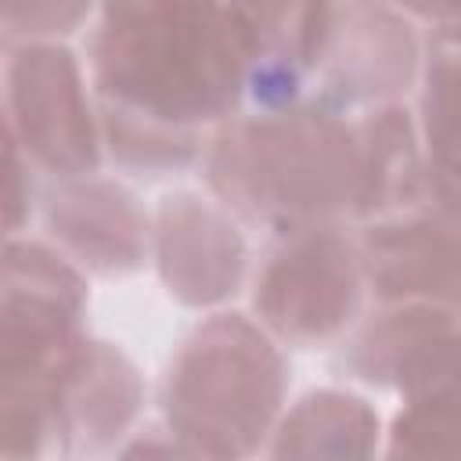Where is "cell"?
<instances>
[{
  "instance_id": "1",
  "label": "cell",
  "mask_w": 461,
  "mask_h": 461,
  "mask_svg": "<svg viewBox=\"0 0 461 461\" xmlns=\"http://www.w3.org/2000/svg\"><path fill=\"white\" fill-rule=\"evenodd\" d=\"M94 58L112 137L140 166L187 162L194 126L223 119L252 76L227 0H108Z\"/></svg>"
},
{
  "instance_id": "2",
  "label": "cell",
  "mask_w": 461,
  "mask_h": 461,
  "mask_svg": "<svg viewBox=\"0 0 461 461\" xmlns=\"http://www.w3.org/2000/svg\"><path fill=\"white\" fill-rule=\"evenodd\" d=\"M209 180L252 220L292 223L360 212V133L328 112H285L238 122L216 140Z\"/></svg>"
},
{
  "instance_id": "3",
  "label": "cell",
  "mask_w": 461,
  "mask_h": 461,
  "mask_svg": "<svg viewBox=\"0 0 461 461\" xmlns=\"http://www.w3.org/2000/svg\"><path fill=\"white\" fill-rule=\"evenodd\" d=\"M281 396L277 353L238 317H220L187 342L169 371V425L198 450L234 454L270 421Z\"/></svg>"
},
{
  "instance_id": "4",
  "label": "cell",
  "mask_w": 461,
  "mask_h": 461,
  "mask_svg": "<svg viewBox=\"0 0 461 461\" xmlns=\"http://www.w3.org/2000/svg\"><path fill=\"white\" fill-rule=\"evenodd\" d=\"M357 259L324 227H299L263 270L256 310L292 342L331 339L357 310Z\"/></svg>"
},
{
  "instance_id": "5",
  "label": "cell",
  "mask_w": 461,
  "mask_h": 461,
  "mask_svg": "<svg viewBox=\"0 0 461 461\" xmlns=\"http://www.w3.org/2000/svg\"><path fill=\"white\" fill-rule=\"evenodd\" d=\"M14 76L25 79V86H14V97H22L25 115H14L25 133V148L36 151L47 166L61 173L90 169L97 158L90 119L79 97V76L65 50H25V61L11 65Z\"/></svg>"
},
{
  "instance_id": "6",
  "label": "cell",
  "mask_w": 461,
  "mask_h": 461,
  "mask_svg": "<svg viewBox=\"0 0 461 461\" xmlns=\"http://www.w3.org/2000/svg\"><path fill=\"white\" fill-rule=\"evenodd\" d=\"M162 274L184 303H212L234 292L241 274V238L191 194L162 205Z\"/></svg>"
},
{
  "instance_id": "7",
  "label": "cell",
  "mask_w": 461,
  "mask_h": 461,
  "mask_svg": "<svg viewBox=\"0 0 461 461\" xmlns=\"http://www.w3.org/2000/svg\"><path fill=\"white\" fill-rule=\"evenodd\" d=\"M418 252L425 263H418V256L407 249V241L396 234V227H378L367 238V270H371V285L378 288L382 299H403V295H432V285H443L447 303L461 313V241L450 238V227H436V223H411Z\"/></svg>"
},
{
  "instance_id": "8",
  "label": "cell",
  "mask_w": 461,
  "mask_h": 461,
  "mask_svg": "<svg viewBox=\"0 0 461 461\" xmlns=\"http://www.w3.org/2000/svg\"><path fill=\"white\" fill-rule=\"evenodd\" d=\"M425 137L432 191L461 223V22L436 36L425 83Z\"/></svg>"
},
{
  "instance_id": "9",
  "label": "cell",
  "mask_w": 461,
  "mask_h": 461,
  "mask_svg": "<svg viewBox=\"0 0 461 461\" xmlns=\"http://www.w3.org/2000/svg\"><path fill=\"white\" fill-rule=\"evenodd\" d=\"M68 205H54V227L58 223H90L94 230L83 234L72 249L86 256L90 267L104 274H119L137 267L140 259V220L137 209L130 205L133 198L122 194L119 187H83L65 198Z\"/></svg>"
},
{
  "instance_id": "10",
  "label": "cell",
  "mask_w": 461,
  "mask_h": 461,
  "mask_svg": "<svg viewBox=\"0 0 461 461\" xmlns=\"http://www.w3.org/2000/svg\"><path fill=\"white\" fill-rule=\"evenodd\" d=\"M403 7H411V11H418V14H425V18H454V22H461V0H400Z\"/></svg>"
}]
</instances>
